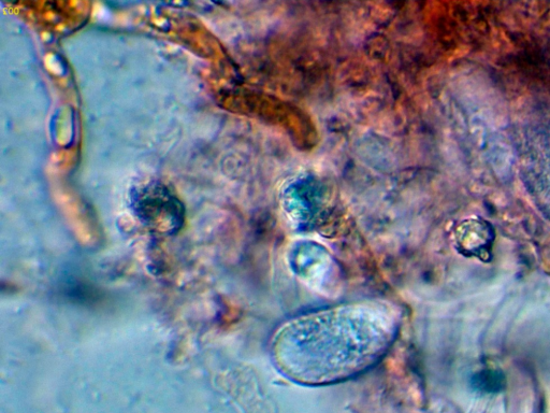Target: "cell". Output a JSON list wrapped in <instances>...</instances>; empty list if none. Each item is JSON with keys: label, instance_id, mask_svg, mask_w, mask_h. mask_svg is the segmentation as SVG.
<instances>
[{"label": "cell", "instance_id": "cell-1", "mask_svg": "<svg viewBox=\"0 0 550 413\" xmlns=\"http://www.w3.org/2000/svg\"><path fill=\"white\" fill-rule=\"evenodd\" d=\"M132 208L139 220L154 232L171 236L184 223V207L180 199L165 184L150 181L133 190Z\"/></svg>", "mask_w": 550, "mask_h": 413}]
</instances>
